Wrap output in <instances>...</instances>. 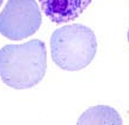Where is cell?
Here are the masks:
<instances>
[{
  "label": "cell",
  "instance_id": "6da1fadb",
  "mask_svg": "<svg viewBox=\"0 0 129 125\" xmlns=\"http://www.w3.org/2000/svg\"><path fill=\"white\" fill-rule=\"evenodd\" d=\"M47 51L41 40L6 44L0 49V78L13 89H29L45 77Z\"/></svg>",
  "mask_w": 129,
  "mask_h": 125
},
{
  "label": "cell",
  "instance_id": "7a4b0ae2",
  "mask_svg": "<svg viewBox=\"0 0 129 125\" xmlns=\"http://www.w3.org/2000/svg\"><path fill=\"white\" fill-rule=\"evenodd\" d=\"M96 50L98 41L93 29L81 24L67 25L51 36L53 62L63 70L78 71L88 67Z\"/></svg>",
  "mask_w": 129,
  "mask_h": 125
},
{
  "label": "cell",
  "instance_id": "3957f363",
  "mask_svg": "<svg viewBox=\"0 0 129 125\" xmlns=\"http://www.w3.org/2000/svg\"><path fill=\"white\" fill-rule=\"evenodd\" d=\"M41 21L35 0H8L0 14V34L13 41L22 40L37 33Z\"/></svg>",
  "mask_w": 129,
  "mask_h": 125
},
{
  "label": "cell",
  "instance_id": "277c9868",
  "mask_svg": "<svg viewBox=\"0 0 129 125\" xmlns=\"http://www.w3.org/2000/svg\"><path fill=\"white\" fill-rule=\"evenodd\" d=\"M45 15L54 24L75 20L90 5L92 0H39Z\"/></svg>",
  "mask_w": 129,
  "mask_h": 125
},
{
  "label": "cell",
  "instance_id": "5b68a950",
  "mask_svg": "<svg viewBox=\"0 0 129 125\" xmlns=\"http://www.w3.org/2000/svg\"><path fill=\"white\" fill-rule=\"evenodd\" d=\"M78 125L93 124H123L119 112L108 105H98L87 109L78 119Z\"/></svg>",
  "mask_w": 129,
  "mask_h": 125
},
{
  "label": "cell",
  "instance_id": "8992f818",
  "mask_svg": "<svg viewBox=\"0 0 129 125\" xmlns=\"http://www.w3.org/2000/svg\"><path fill=\"white\" fill-rule=\"evenodd\" d=\"M3 1H4V0H0V6H1V4H3Z\"/></svg>",
  "mask_w": 129,
  "mask_h": 125
},
{
  "label": "cell",
  "instance_id": "52a82bcc",
  "mask_svg": "<svg viewBox=\"0 0 129 125\" xmlns=\"http://www.w3.org/2000/svg\"><path fill=\"white\" fill-rule=\"evenodd\" d=\"M128 42H129V29H128Z\"/></svg>",
  "mask_w": 129,
  "mask_h": 125
}]
</instances>
